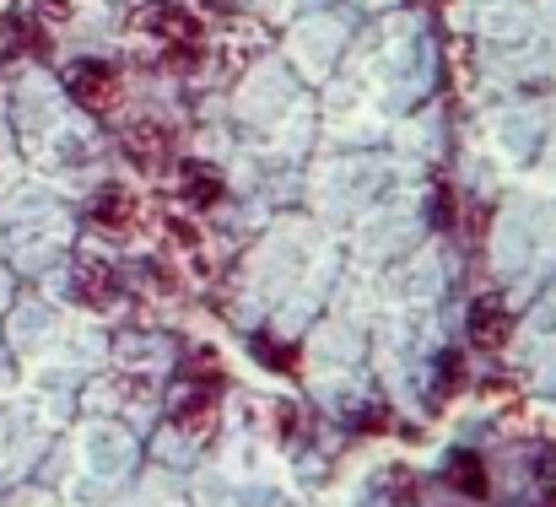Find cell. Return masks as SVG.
Masks as SVG:
<instances>
[{"instance_id": "cell-3", "label": "cell", "mask_w": 556, "mask_h": 507, "mask_svg": "<svg viewBox=\"0 0 556 507\" xmlns=\"http://www.w3.org/2000/svg\"><path fill=\"white\" fill-rule=\"evenodd\" d=\"M125 157L141 173H163L174 163V130L157 125V119H136L125 125Z\"/></svg>"}, {"instance_id": "cell-13", "label": "cell", "mask_w": 556, "mask_h": 507, "mask_svg": "<svg viewBox=\"0 0 556 507\" xmlns=\"http://www.w3.org/2000/svg\"><path fill=\"white\" fill-rule=\"evenodd\" d=\"M185 372H189V383H194V378H205V383H222V356H216V351H189V356H185Z\"/></svg>"}, {"instance_id": "cell-14", "label": "cell", "mask_w": 556, "mask_h": 507, "mask_svg": "<svg viewBox=\"0 0 556 507\" xmlns=\"http://www.w3.org/2000/svg\"><path fill=\"white\" fill-rule=\"evenodd\" d=\"M535 481H541L546 503L556 507V443H552V448H541V454H535Z\"/></svg>"}, {"instance_id": "cell-4", "label": "cell", "mask_w": 556, "mask_h": 507, "mask_svg": "<svg viewBox=\"0 0 556 507\" xmlns=\"http://www.w3.org/2000/svg\"><path fill=\"white\" fill-rule=\"evenodd\" d=\"M514 340V314L503 297H476L470 303V345L476 351H503Z\"/></svg>"}, {"instance_id": "cell-11", "label": "cell", "mask_w": 556, "mask_h": 507, "mask_svg": "<svg viewBox=\"0 0 556 507\" xmlns=\"http://www.w3.org/2000/svg\"><path fill=\"white\" fill-rule=\"evenodd\" d=\"M465 367H470V362H465L459 351H448V356L438 362V394H443V400H454V394L470 383V372H465Z\"/></svg>"}, {"instance_id": "cell-15", "label": "cell", "mask_w": 556, "mask_h": 507, "mask_svg": "<svg viewBox=\"0 0 556 507\" xmlns=\"http://www.w3.org/2000/svg\"><path fill=\"white\" fill-rule=\"evenodd\" d=\"M168 232H174V243H179V249H200V227L185 221V216H174V221H168Z\"/></svg>"}, {"instance_id": "cell-1", "label": "cell", "mask_w": 556, "mask_h": 507, "mask_svg": "<svg viewBox=\"0 0 556 507\" xmlns=\"http://www.w3.org/2000/svg\"><path fill=\"white\" fill-rule=\"evenodd\" d=\"M141 27L157 38V49H163L168 71H194V65L205 60V27H200V16H189L185 5L157 0V5H147V11H141Z\"/></svg>"}, {"instance_id": "cell-9", "label": "cell", "mask_w": 556, "mask_h": 507, "mask_svg": "<svg viewBox=\"0 0 556 507\" xmlns=\"http://www.w3.org/2000/svg\"><path fill=\"white\" fill-rule=\"evenodd\" d=\"M448 486L470 503H486L492 497V476H486V459L481 454H454L448 459Z\"/></svg>"}, {"instance_id": "cell-7", "label": "cell", "mask_w": 556, "mask_h": 507, "mask_svg": "<svg viewBox=\"0 0 556 507\" xmlns=\"http://www.w3.org/2000/svg\"><path fill=\"white\" fill-rule=\"evenodd\" d=\"M136 216H141V194H130L125 183H103V189H98V200H92V221H98L103 232H130Z\"/></svg>"}, {"instance_id": "cell-6", "label": "cell", "mask_w": 556, "mask_h": 507, "mask_svg": "<svg viewBox=\"0 0 556 507\" xmlns=\"http://www.w3.org/2000/svg\"><path fill=\"white\" fill-rule=\"evenodd\" d=\"M174 427L185 432V438H205L211 427H216V383H189L185 394L174 400Z\"/></svg>"}, {"instance_id": "cell-10", "label": "cell", "mask_w": 556, "mask_h": 507, "mask_svg": "<svg viewBox=\"0 0 556 507\" xmlns=\"http://www.w3.org/2000/svg\"><path fill=\"white\" fill-rule=\"evenodd\" d=\"M254 356H260L270 372H298V345L276 340L270 330H260V335H254Z\"/></svg>"}, {"instance_id": "cell-5", "label": "cell", "mask_w": 556, "mask_h": 507, "mask_svg": "<svg viewBox=\"0 0 556 507\" xmlns=\"http://www.w3.org/2000/svg\"><path fill=\"white\" fill-rule=\"evenodd\" d=\"M76 297H81L87 308L109 314V308L125 297V281H119V270H114L109 259H81V265H76Z\"/></svg>"}, {"instance_id": "cell-12", "label": "cell", "mask_w": 556, "mask_h": 507, "mask_svg": "<svg viewBox=\"0 0 556 507\" xmlns=\"http://www.w3.org/2000/svg\"><path fill=\"white\" fill-rule=\"evenodd\" d=\"M459 216H465V200H459V189H438V211H432V221H438V232H459Z\"/></svg>"}, {"instance_id": "cell-2", "label": "cell", "mask_w": 556, "mask_h": 507, "mask_svg": "<svg viewBox=\"0 0 556 507\" xmlns=\"http://www.w3.org/2000/svg\"><path fill=\"white\" fill-rule=\"evenodd\" d=\"M65 87H71L76 109H87L92 119H114V114H119L125 81H119L114 65H103V60H76V65L65 71Z\"/></svg>"}, {"instance_id": "cell-8", "label": "cell", "mask_w": 556, "mask_h": 507, "mask_svg": "<svg viewBox=\"0 0 556 507\" xmlns=\"http://www.w3.org/2000/svg\"><path fill=\"white\" fill-rule=\"evenodd\" d=\"M222 194H227V183H222V173L216 168L189 163V168L179 173V200H185L189 211H216V205H222Z\"/></svg>"}]
</instances>
